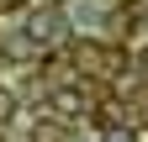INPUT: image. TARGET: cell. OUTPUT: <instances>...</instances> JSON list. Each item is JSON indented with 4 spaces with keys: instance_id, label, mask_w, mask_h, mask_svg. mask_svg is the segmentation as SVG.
Segmentation results:
<instances>
[{
    "instance_id": "6da1fadb",
    "label": "cell",
    "mask_w": 148,
    "mask_h": 142,
    "mask_svg": "<svg viewBox=\"0 0 148 142\" xmlns=\"http://www.w3.org/2000/svg\"><path fill=\"white\" fill-rule=\"evenodd\" d=\"M111 142H132V137H111Z\"/></svg>"
}]
</instances>
